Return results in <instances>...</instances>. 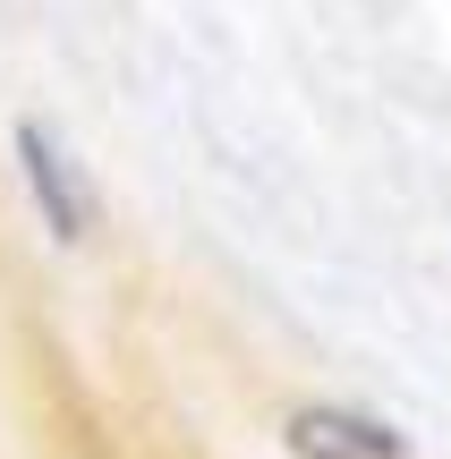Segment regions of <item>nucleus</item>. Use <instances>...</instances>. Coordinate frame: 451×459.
I'll return each mask as SVG.
<instances>
[{"label": "nucleus", "mask_w": 451, "mask_h": 459, "mask_svg": "<svg viewBox=\"0 0 451 459\" xmlns=\"http://www.w3.org/2000/svg\"><path fill=\"white\" fill-rule=\"evenodd\" d=\"M290 459H409V443L367 409H341V400H316V409H290Z\"/></svg>", "instance_id": "obj_2"}, {"label": "nucleus", "mask_w": 451, "mask_h": 459, "mask_svg": "<svg viewBox=\"0 0 451 459\" xmlns=\"http://www.w3.org/2000/svg\"><path fill=\"white\" fill-rule=\"evenodd\" d=\"M17 179H26V196H34V213H43V230L60 247H77L85 230H94V187H85V170L68 162V145L43 128V119H17Z\"/></svg>", "instance_id": "obj_1"}]
</instances>
